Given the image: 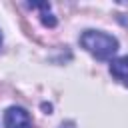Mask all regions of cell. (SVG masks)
Here are the masks:
<instances>
[{"mask_svg": "<svg viewBox=\"0 0 128 128\" xmlns=\"http://www.w3.org/2000/svg\"><path fill=\"white\" fill-rule=\"evenodd\" d=\"M80 44L98 60H110L118 50V40L100 30H86L80 36Z\"/></svg>", "mask_w": 128, "mask_h": 128, "instance_id": "1", "label": "cell"}, {"mask_svg": "<svg viewBox=\"0 0 128 128\" xmlns=\"http://www.w3.org/2000/svg\"><path fill=\"white\" fill-rule=\"evenodd\" d=\"M4 126L6 128H32V118L24 108L12 106L4 114Z\"/></svg>", "mask_w": 128, "mask_h": 128, "instance_id": "2", "label": "cell"}, {"mask_svg": "<svg viewBox=\"0 0 128 128\" xmlns=\"http://www.w3.org/2000/svg\"><path fill=\"white\" fill-rule=\"evenodd\" d=\"M110 72H112V76L118 82H122L124 86H128V56H122V58L114 60L110 64Z\"/></svg>", "mask_w": 128, "mask_h": 128, "instance_id": "3", "label": "cell"}, {"mask_svg": "<svg viewBox=\"0 0 128 128\" xmlns=\"http://www.w3.org/2000/svg\"><path fill=\"white\" fill-rule=\"evenodd\" d=\"M0 44H2V34H0Z\"/></svg>", "mask_w": 128, "mask_h": 128, "instance_id": "4", "label": "cell"}]
</instances>
